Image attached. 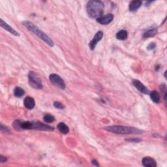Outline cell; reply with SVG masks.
<instances>
[{
	"label": "cell",
	"instance_id": "8fae6325",
	"mask_svg": "<svg viewBox=\"0 0 167 167\" xmlns=\"http://www.w3.org/2000/svg\"><path fill=\"white\" fill-rule=\"evenodd\" d=\"M142 164L144 166H150V167H156L157 166L156 161H155L152 157H145L142 159Z\"/></svg>",
	"mask_w": 167,
	"mask_h": 167
},
{
	"label": "cell",
	"instance_id": "8992f818",
	"mask_svg": "<svg viewBox=\"0 0 167 167\" xmlns=\"http://www.w3.org/2000/svg\"><path fill=\"white\" fill-rule=\"evenodd\" d=\"M32 129H37V130L44 131H52L54 130V128L52 127L47 125L46 124H44L41 122H32Z\"/></svg>",
	"mask_w": 167,
	"mask_h": 167
},
{
	"label": "cell",
	"instance_id": "5b68a950",
	"mask_svg": "<svg viewBox=\"0 0 167 167\" xmlns=\"http://www.w3.org/2000/svg\"><path fill=\"white\" fill-rule=\"evenodd\" d=\"M49 80H50V82L54 85L58 87L60 89H64L66 88V85L63 80L59 76V75L56 74H51L49 76Z\"/></svg>",
	"mask_w": 167,
	"mask_h": 167
},
{
	"label": "cell",
	"instance_id": "4316f807",
	"mask_svg": "<svg viewBox=\"0 0 167 167\" xmlns=\"http://www.w3.org/2000/svg\"><path fill=\"white\" fill-rule=\"evenodd\" d=\"M92 163H93V164H94V165H95V166H99V165L98 163H97V161H96V160H93V161H92Z\"/></svg>",
	"mask_w": 167,
	"mask_h": 167
},
{
	"label": "cell",
	"instance_id": "9a60e30c",
	"mask_svg": "<svg viewBox=\"0 0 167 167\" xmlns=\"http://www.w3.org/2000/svg\"><path fill=\"white\" fill-rule=\"evenodd\" d=\"M157 30L156 28H152V29L148 30L146 32H144L143 34V38H150V37H153L157 34Z\"/></svg>",
	"mask_w": 167,
	"mask_h": 167
},
{
	"label": "cell",
	"instance_id": "3957f363",
	"mask_svg": "<svg viewBox=\"0 0 167 167\" xmlns=\"http://www.w3.org/2000/svg\"><path fill=\"white\" fill-rule=\"evenodd\" d=\"M104 129L109 131V132L115 134H119V135H130V134H140L142 133V131L140 129L121 125L106 127Z\"/></svg>",
	"mask_w": 167,
	"mask_h": 167
},
{
	"label": "cell",
	"instance_id": "30bf717a",
	"mask_svg": "<svg viewBox=\"0 0 167 167\" xmlns=\"http://www.w3.org/2000/svg\"><path fill=\"white\" fill-rule=\"evenodd\" d=\"M0 25H1V27H3V29H5L7 31L9 32V33H11L14 35H15L16 37H19L20 34L16 31L15 30H14L13 27H12L11 25H9L8 23H7L3 20L1 19L0 20Z\"/></svg>",
	"mask_w": 167,
	"mask_h": 167
},
{
	"label": "cell",
	"instance_id": "277c9868",
	"mask_svg": "<svg viewBox=\"0 0 167 167\" xmlns=\"http://www.w3.org/2000/svg\"><path fill=\"white\" fill-rule=\"evenodd\" d=\"M28 82L30 86L36 89H41L43 88L42 80L36 72L30 71L28 74Z\"/></svg>",
	"mask_w": 167,
	"mask_h": 167
},
{
	"label": "cell",
	"instance_id": "7c38bea8",
	"mask_svg": "<svg viewBox=\"0 0 167 167\" xmlns=\"http://www.w3.org/2000/svg\"><path fill=\"white\" fill-rule=\"evenodd\" d=\"M23 105H24L25 107L29 110H32L34 109L35 105V102L34 98L31 97H27L25 98L24 101H23Z\"/></svg>",
	"mask_w": 167,
	"mask_h": 167
},
{
	"label": "cell",
	"instance_id": "2e32d148",
	"mask_svg": "<svg viewBox=\"0 0 167 167\" xmlns=\"http://www.w3.org/2000/svg\"><path fill=\"white\" fill-rule=\"evenodd\" d=\"M150 98L151 99L154 101L155 103H159L160 102V99H161V97H160V94L157 92V91H152L150 94Z\"/></svg>",
	"mask_w": 167,
	"mask_h": 167
},
{
	"label": "cell",
	"instance_id": "4fadbf2b",
	"mask_svg": "<svg viewBox=\"0 0 167 167\" xmlns=\"http://www.w3.org/2000/svg\"><path fill=\"white\" fill-rule=\"evenodd\" d=\"M142 5V1L140 0H134L129 4V10L131 12L136 11Z\"/></svg>",
	"mask_w": 167,
	"mask_h": 167
},
{
	"label": "cell",
	"instance_id": "7402d4cb",
	"mask_svg": "<svg viewBox=\"0 0 167 167\" xmlns=\"http://www.w3.org/2000/svg\"><path fill=\"white\" fill-rule=\"evenodd\" d=\"M54 106L55 108L58 109L62 110L63 109H65V106L60 102H58V101H56V102L54 103Z\"/></svg>",
	"mask_w": 167,
	"mask_h": 167
},
{
	"label": "cell",
	"instance_id": "44dd1931",
	"mask_svg": "<svg viewBox=\"0 0 167 167\" xmlns=\"http://www.w3.org/2000/svg\"><path fill=\"white\" fill-rule=\"evenodd\" d=\"M20 123H21V121L19 120V119H16V120H15L13 123V126L14 129L17 131H20L21 130Z\"/></svg>",
	"mask_w": 167,
	"mask_h": 167
},
{
	"label": "cell",
	"instance_id": "d4e9b609",
	"mask_svg": "<svg viewBox=\"0 0 167 167\" xmlns=\"http://www.w3.org/2000/svg\"><path fill=\"white\" fill-rule=\"evenodd\" d=\"M0 129L2 132H9V129L7 127L3 126V125H1V127H0Z\"/></svg>",
	"mask_w": 167,
	"mask_h": 167
},
{
	"label": "cell",
	"instance_id": "e0dca14e",
	"mask_svg": "<svg viewBox=\"0 0 167 167\" xmlns=\"http://www.w3.org/2000/svg\"><path fill=\"white\" fill-rule=\"evenodd\" d=\"M128 37V34L127 32L125 31V30H120L116 34V38L119 40H125Z\"/></svg>",
	"mask_w": 167,
	"mask_h": 167
},
{
	"label": "cell",
	"instance_id": "5bb4252c",
	"mask_svg": "<svg viewBox=\"0 0 167 167\" xmlns=\"http://www.w3.org/2000/svg\"><path fill=\"white\" fill-rule=\"evenodd\" d=\"M58 129L60 133L62 134H67L69 131V129L66 124L63 123V122H60V123L58 125Z\"/></svg>",
	"mask_w": 167,
	"mask_h": 167
},
{
	"label": "cell",
	"instance_id": "603a6c76",
	"mask_svg": "<svg viewBox=\"0 0 167 167\" xmlns=\"http://www.w3.org/2000/svg\"><path fill=\"white\" fill-rule=\"evenodd\" d=\"M156 43H151L150 44H149V45L148 46L147 49L149 50H154V48H156Z\"/></svg>",
	"mask_w": 167,
	"mask_h": 167
},
{
	"label": "cell",
	"instance_id": "ac0fdd59",
	"mask_svg": "<svg viewBox=\"0 0 167 167\" xmlns=\"http://www.w3.org/2000/svg\"><path fill=\"white\" fill-rule=\"evenodd\" d=\"M25 91L22 88H20V87H16L14 90V94L16 97H21L24 95Z\"/></svg>",
	"mask_w": 167,
	"mask_h": 167
},
{
	"label": "cell",
	"instance_id": "ba28073f",
	"mask_svg": "<svg viewBox=\"0 0 167 167\" xmlns=\"http://www.w3.org/2000/svg\"><path fill=\"white\" fill-rule=\"evenodd\" d=\"M114 19V15L112 14H108L105 16H101L97 18V22L103 25L109 24Z\"/></svg>",
	"mask_w": 167,
	"mask_h": 167
},
{
	"label": "cell",
	"instance_id": "6da1fadb",
	"mask_svg": "<svg viewBox=\"0 0 167 167\" xmlns=\"http://www.w3.org/2000/svg\"><path fill=\"white\" fill-rule=\"evenodd\" d=\"M105 5L101 1L91 0L89 1L86 6V10L89 17L98 18L102 15L104 11Z\"/></svg>",
	"mask_w": 167,
	"mask_h": 167
},
{
	"label": "cell",
	"instance_id": "ffe728a7",
	"mask_svg": "<svg viewBox=\"0 0 167 167\" xmlns=\"http://www.w3.org/2000/svg\"><path fill=\"white\" fill-rule=\"evenodd\" d=\"M44 121L46 122V123H51L55 121V117H54L52 115L50 114H46L43 117Z\"/></svg>",
	"mask_w": 167,
	"mask_h": 167
},
{
	"label": "cell",
	"instance_id": "7a4b0ae2",
	"mask_svg": "<svg viewBox=\"0 0 167 167\" xmlns=\"http://www.w3.org/2000/svg\"><path fill=\"white\" fill-rule=\"evenodd\" d=\"M22 24L24 25L27 30H29L30 32L34 33L36 36L38 37L39 38L41 39V40H43L44 43L48 44V45H49L50 47H53L54 45L52 40L46 34H44L43 31H41L38 27H37L34 23L30 22V21H23L22 22Z\"/></svg>",
	"mask_w": 167,
	"mask_h": 167
},
{
	"label": "cell",
	"instance_id": "d6986e66",
	"mask_svg": "<svg viewBox=\"0 0 167 167\" xmlns=\"http://www.w3.org/2000/svg\"><path fill=\"white\" fill-rule=\"evenodd\" d=\"M33 123L30 121H21V129H32Z\"/></svg>",
	"mask_w": 167,
	"mask_h": 167
},
{
	"label": "cell",
	"instance_id": "484cf974",
	"mask_svg": "<svg viewBox=\"0 0 167 167\" xmlns=\"http://www.w3.org/2000/svg\"><path fill=\"white\" fill-rule=\"evenodd\" d=\"M5 161H7L6 157H5L3 156H0V162H1V163H5Z\"/></svg>",
	"mask_w": 167,
	"mask_h": 167
},
{
	"label": "cell",
	"instance_id": "9c48e42d",
	"mask_svg": "<svg viewBox=\"0 0 167 167\" xmlns=\"http://www.w3.org/2000/svg\"><path fill=\"white\" fill-rule=\"evenodd\" d=\"M133 84L140 92L144 94H148L149 93V91H148L146 87L138 80H133Z\"/></svg>",
	"mask_w": 167,
	"mask_h": 167
},
{
	"label": "cell",
	"instance_id": "cb8c5ba5",
	"mask_svg": "<svg viewBox=\"0 0 167 167\" xmlns=\"http://www.w3.org/2000/svg\"><path fill=\"white\" fill-rule=\"evenodd\" d=\"M125 140L128 141V142H140V140L138 138H127Z\"/></svg>",
	"mask_w": 167,
	"mask_h": 167
},
{
	"label": "cell",
	"instance_id": "52a82bcc",
	"mask_svg": "<svg viewBox=\"0 0 167 167\" xmlns=\"http://www.w3.org/2000/svg\"><path fill=\"white\" fill-rule=\"evenodd\" d=\"M103 37V32L101 31H99L97 34L95 35L93 39L91 40L90 43L89 44V47L91 50H93L95 49V46L97 45L98 42H99L101 39H102Z\"/></svg>",
	"mask_w": 167,
	"mask_h": 167
}]
</instances>
